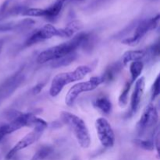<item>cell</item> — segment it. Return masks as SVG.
I'll return each mask as SVG.
<instances>
[{
    "mask_svg": "<svg viewBox=\"0 0 160 160\" xmlns=\"http://www.w3.org/2000/svg\"><path fill=\"white\" fill-rule=\"evenodd\" d=\"M88 33L81 32L73 36L72 39L60 45L51 47L45 51L42 52L37 57V62L39 63L54 61L58 59L74 52L77 48L82 46Z\"/></svg>",
    "mask_w": 160,
    "mask_h": 160,
    "instance_id": "6da1fadb",
    "label": "cell"
},
{
    "mask_svg": "<svg viewBox=\"0 0 160 160\" xmlns=\"http://www.w3.org/2000/svg\"><path fill=\"white\" fill-rule=\"evenodd\" d=\"M90 72H92V68L90 67L83 65L77 67L73 71L64 72L56 75L52 81L49 95L52 97L57 96L66 85L81 81Z\"/></svg>",
    "mask_w": 160,
    "mask_h": 160,
    "instance_id": "7a4b0ae2",
    "label": "cell"
},
{
    "mask_svg": "<svg viewBox=\"0 0 160 160\" xmlns=\"http://www.w3.org/2000/svg\"><path fill=\"white\" fill-rule=\"evenodd\" d=\"M61 120L67 125L78 140L80 146L88 148L91 145V137L88 129L82 119L69 112H62Z\"/></svg>",
    "mask_w": 160,
    "mask_h": 160,
    "instance_id": "3957f363",
    "label": "cell"
},
{
    "mask_svg": "<svg viewBox=\"0 0 160 160\" xmlns=\"http://www.w3.org/2000/svg\"><path fill=\"white\" fill-rule=\"evenodd\" d=\"M160 16L158 14L155 17L150 19H145L142 20H138V24L134 28V32L132 37L126 38L122 40V43L124 45L134 46L140 42V41L143 38L144 36L148 31L154 30L159 25Z\"/></svg>",
    "mask_w": 160,
    "mask_h": 160,
    "instance_id": "277c9868",
    "label": "cell"
},
{
    "mask_svg": "<svg viewBox=\"0 0 160 160\" xmlns=\"http://www.w3.org/2000/svg\"><path fill=\"white\" fill-rule=\"evenodd\" d=\"M103 84V80L101 76L92 77L90 80L84 82H79L74 84L69 89L65 98V102L68 106H73L78 97L83 92H92Z\"/></svg>",
    "mask_w": 160,
    "mask_h": 160,
    "instance_id": "5b68a950",
    "label": "cell"
},
{
    "mask_svg": "<svg viewBox=\"0 0 160 160\" xmlns=\"http://www.w3.org/2000/svg\"><path fill=\"white\" fill-rule=\"evenodd\" d=\"M159 120V113L156 106L149 104L144 110L140 120L138 122L137 131L139 136H142L146 132L155 128Z\"/></svg>",
    "mask_w": 160,
    "mask_h": 160,
    "instance_id": "8992f818",
    "label": "cell"
},
{
    "mask_svg": "<svg viewBox=\"0 0 160 160\" xmlns=\"http://www.w3.org/2000/svg\"><path fill=\"white\" fill-rule=\"evenodd\" d=\"M95 128L98 139L104 148H111L115 143V134L106 118L100 117L95 121Z\"/></svg>",
    "mask_w": 160,
    "mask_h": 160,
    "instance_id": "52a82bcc",
    "label": "cell"
},
{
    "mask_svg": "<svg viewBox=\"0 0 160 160\" xmlns=\"http://www.w3.org/2000/svg\"><path fill=\"white\" fill-rule=\"evenodd\" d=\"M25 76L23 73V68L20 69L13 75L6 79L0 85V102L3 101L9 98L23 82Z\"/></svg>",
    "mask_w": 160,
    "mask_h": 160,
    "instance_id": "ba28073f",
    "label": "cell"
},
{
    "mask_svg": "<svg viewBox=\"0 0 160 160\" xmlns=\"http://www.w3.org/2000/svg\"><path fill=\"white\" fill-rule=\"evenodd\" d=\"M59 34V28H56L52 24H45L40 29L34 31L28 38L23 43V47H30L40 42L50 39Z\"/></svg>",
    "mask_w": 160,
    "mask_h": 160,
    "instance_id": "9c48e42d",
    "label": "cell"
},
{
    "mask_svg": "<svg viewBox=\"0 0 160 160\" xmlns=\"http://www.w3.org/2000/svg\"><path fill=\"white\" fill-rule=\"evenodd\" d=\"M45 131L38 129H33L32 131L28 133V134L24 136L23 138L20 139L12 148L9 151V152L6 154V160H10L17 154L18 152L21 151V150L24 149V148H28V146L34 144V142H37L41 136L42 135L43 132Z\"/></svg>",
    "mask_w": 160,
    "mask_h": 160,
    "instance_id": "30bf717a",
    "label": "cell"
},
{
    "mask_svg": "<svg viewBox=\"0 0 160 160\" xmlns=\"http://www.w3.org/2000/svg\"><path fill=\"white\" fill-rule=\"evenodd\" d=\"M26 7L19 4L17 0H6L0 6V21L10 17L22 14Z\"/></svg>",
    "mask_w": 160,
    "mask_h": 160,
    "instance_id": "8fae6325",
    "label": "cell"
},
{
    "mask_svg": "<svg viewBox=\"0 0 160 160\" xmlns=\"http://www.w3.org/2000/svg\"><path fill=\"white\" fill-rule=\"evenodd\" d=\"M145 88V79L144 77L139 78L135 81L134 88L131 98V112L135 113L140 107L141 102Z\"/></svg>",
    "mask_w": 160,
    "mask_h": 160,
    "instance_id": "7c38bea8",
    "label": "cell"
},
{
    "mask_svg": "<svg viewBox=\"0 0 160 160\" xmlns=\"http://www.w3.org/2000/svg\"><path fill=\"white\" fill-rule=\"evenodd\" d=\"M123 65L122 62H116L112 63L106 68L104 73L101 75L103 80V83H110L117 78L118 73L123 68Z\"/></svg>",
    "mask_w": 160,
    "mask_h": 160,
    "instance_id": "4fadbf2b",
    "label": "cell"
},
{
    "mask_svg": "<svg viewBox=\"0 0 160 160\" xmlns=\"http://www.w3.org/2000/svg\"><path fill=\"white\" fill-rule=\"evenodd\" d=\"M147 56V49H138V50H129L123 54L122 63L123 66H128L134 61L142 60Z\"/></svg>",
    "mask_w": 160,
    "mask_h": 160,
    "instance_id": "5bb4252c",
    "label": "cell"
},
{
    "mask_svg": "<svg viewBox=\"0 0 160 160\" xmlns=\"http://www.w3.org/2000/svg\"><path fill=\"white\" fill-rule=\"evenodd\" d=\"M63 3L59 0H56L54 4L46 9H42V17H45L49 20H54L60 13L63 6Z\"/></svg>",
    "mask_w": 160,
    "mask_h": 160,
    "instance_id": "9a60e30c",
    "label": "cell"
},
{
    "mask_svg": "<svg viewBox=\"0 0 160 160\" xmlns=\"http://www.w3.org/2000/svg\"><path fill=\"white\" fill-rule=\"evenodd\" d=\"M82 28V23L79 20H72L65 28H59V37L70 38Z\"/></svg>",
    "mask_w": 160,
    "mask_h": 160,
    "instance_id": "2e32d148",
    "label": "cell"
},
{
    "mask_svg": "<svg viewBox=\"0 0 160 160\" xmlns=\"http://www.w3.org/2000/svg\"><path fill=\"white\" fill-rule=\"evenodd\" d=\"M94 107L102 112L103 114H109L112 111V105L110 100L106 96H102L97 98L93 102Z\"/></svg>",
    "mask_w": 160,
    "mask_h": 160,
    "instance_id": "e0dca14e",
    "label": "cell"
},
{
    "mask_svg": "<svg viewBox=\"0 0 160 160\" xmlns=\"http://www.w3.org/2000/svg\"><path fill=\"white\" fill-rule=\"evenodd\" d=\"M130 73H131V81L134 84L139 78L144 68V62L142 60L134 61L130 63Z\"/></svg>",
    "mask_w": 160,
    "mask_h": 160,
    "instance_id": "ac0fdd59",
    "label": "cell"
},
{
    "mask_svg": "<svg viewBox=\"0 0 160 160\" xmlns=\"http://www.w3.org/2000/svg\"><path fill=\"white\" fill-rule=\"evenodd\" d=\"M78 58V54L76 52H72L67 56H63V57L54 60L51 64V67L53 68H59L62 67H67V66L71 64L73 61H75Z\"/></svg>",
    "mask_w": 160,
    "mask_h": 160,
    "instance_id": "d6986e66",
    "label": "cell"
},
{
    "mask_svg": "<svg viewBox=\"0 0 160 160\" xmlns=\"http://www.w3.org/2000/svg\"><path fill=\"white\" fill-rule=\"evenodd\" d=\"M54 149L50 145H44L42 148H39L33 157L31 158V160H44L46 159L47 157L50 156L53 152Z\"/></svg>",
    "mask_w": 160,
    "mask_h": 160,
    "instance_id": "ffe728a7",
    "label": "cell"
},
{
    "mask_svg": "<svg viewBox=\"0 0 160 160\" xmlns=\"http://www.w3.org/2000/svg\"><path fill=\"white\" fill-rule=\"evenodd\" d=\"M133 83L131 82V80H128L126 82L124 88H123V91L120 93V96H119L118 104L120 107H125L128 105V95H129L130 90L131 88Z\"/></svg>",
    "mask_w": 160,
    "mask_h": 160,
    "instance_id": "44dd1931",
    "label": "cell"
},
{
    "mask_svg": "<svg viewBox=\"0 0 160 160\" xmlns=\"http://www.w3.org/2000/svg\"><path fill=\"white\" fill-rule=\"evenodd\" d=\"M134 143L137 145L139 148H142L146 151H153L155 148L154 142L150 140H145V139L137 138L134 140Z\"/></svg>",
    "mask_w": 160,
    "mask_h": 160,
    "instance_id": "7402d4cb",
    "label": "cell"
},
{
    "mask_svg": "<svg viewBox=\"0 0 160 160\" xmlns=\"http://www.w3.org/2000/svg\"><path fill=\"white\" fill-rule=\"evenodd\" d=\"M138 20H134L133 22H131V23H130V24H128V26L124 28V29L122 30V31H120V32H119L118 34L116 35V38H123L125 35H127L128 34H129L131 31L134 30L136 25L138 24Z\"/></svg>",
    "mask_w": 160,
    "mask_h": 160,
    "instance_id": "603a6c76",
    "label": "cell"
},
{
    "mask_svg": "<svg viewBox=\"0 0 160 160\" xmlns=\"http://www.w3.org/2000/svg\"><path fill=\"white\" fill-rule=\"evenodd\" d=\"M111 0H92L90 3L87 6L86 9L87 10H95V9H98V8L102 7V6H104L105 4L109 2Z\"/></svg>",
    "mask_w": 160,
    "mask_h": 160,
    "instance_id": "cb8c5ba5",
    "label": "cell"
},
{
    "mask_svg": "<svg viewBox=\"0 0 160 160\" xmlns=\"http://www.w3.org/2000/svg\"><path fill=\"white\" fill-rule=\"evenodd\" d=\"M152 99L155 100L158 96L159 95L160 93V76L158 75L156 78V81L153 83L152 87Z\"/></svg>",
    "mask_w": 160,
    "mask_h": 160,
    "instance_id": "d4e9b609",
    "label": "cell"
},
{
    "mask_svg": "<svg viewBox=\"0 0 160 160\" xmlns=\"http://www.w3.org/2000/svg\"><path fill=\"white\" fill-rule=\"evenodd\" d=\"M8 31H17V23H0V33L8 32Z\"/></svg>",
    "mask_w": 160,
    "mask_h": 160,
    "instance_id": "484cf974",
    "label": "cell"
},
{
    "mask_svg": "<svg viewBox=\"0 0 160 160\" xmlns=\"http://www.w3.org/2000/svg\"><path fill=\"white\" fill-rule=\"evenodd\" d=\"M154 146L157 150L158 154H159V127L156 128V133H154Z\"/></svg>",
    "mask_w": 160,
    "mask_h": 160,
    "instance_id": "4316f807",
    "label": "cell"
},
{
    "mask_svg": "<svg viewBox=\"0 0 160 160\" xmlns=\"http://www.w3.org/2000/svg\"><path fill=\"white\" fill-rule=\"evenodd\" d=\"M45 84H46L45 82H41V83H38V84H36V85L33 88L32 90H31L32 93L34 94V95L40 93L41 91H42V89H43V88L45 87Z\"/></svg>",
    "mask_w": 160,
    "mask_h": 160,
    "instance_id": "83f0119b",
    "label": "cell"
},
{
    "mask_svg": "<svg viewBox=\"0 0 160 160\" xmlns=\"http://www.w3.org/2000/svg\"><path fill=\"white\" fill-rule=\"evenodd\" d=\"M4 42H5L4 39H3V38L0 39V54H1L2 50L3 45H4Z\"/></svg>",
    "mask_w": 160,
    "mask_h": 160,
    "instance_id": "f1b7e54d",
    "label": "cell"
},
{
    "mask_svg": "<svg viewBox=\"0 0 160 160\" xmlns=\"http://www.w3.org/2000/svg\"><path fill=\"white\" fill-rule=\"evenodd\" d=\"M59 1L60 2H62V3H65V2H81V1H83V0H59Z\"/></svg>",
    "mask_w": 160,
    "mask_h": 160,
    "instance_id": "f546056e",
    "label": "cell"
},
{
    "mask_svg": "<svg viewBox=\"0 0 160 160\" xmlns=\"http://www.w3.org/2000/svg\"><path fill=\"white\" fill-rule=\"evenodd\" d=\"M5 136H6V135H5L4 133L2 132V129H1V128H0V142H1V141L2 140V138L5 137Z\"/></svg>",
    "mask_w": 160,
    "mask_h": 160,
    "instance_id": "4dcf8cb0",
    "label": "cell"
},
{
    "mask_svg": "<svg viewBox=\"0 0 160 160\" xmlns=\"http://www.w3.org/2000/svg\"><path fill=\"white\" fill-rule=\"evenodd\" d=\"M1 103H2V102H0V104H1Z\"/></svg>",
    "mask_w": 160,
    "mask_h": 160,
    "instance_id": "1f68e13d",
    "label": "cell"
}]
</instances>
